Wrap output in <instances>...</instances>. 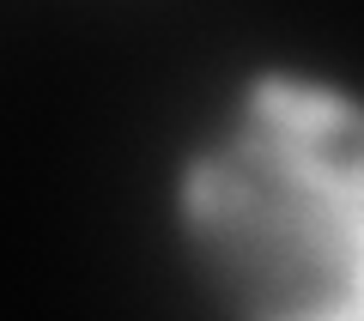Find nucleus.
I'll return each instance as SVG.
<instances>
[{
    "mask_svg": "<svg viewBox=\"0 0 364 321\" xmlns=\"http://www.w3.org/2000/svg\"><path fill=\"white\" fill-rule=\"evenodd\" d=\"M195 243L249 321H364V116L267 85L195 182Z\"/></svg>",
    "mask_w": 364,
    "mask_h": 321,
    "instance_id": "f257e3e1",
    "label": "nucleus"
}]
</instances>
